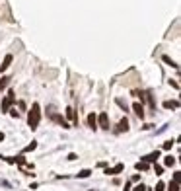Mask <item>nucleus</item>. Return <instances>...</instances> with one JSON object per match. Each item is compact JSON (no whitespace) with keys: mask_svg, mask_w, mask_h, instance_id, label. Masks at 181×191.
I'll use <instances>...</instances> for the list:
<instances>
[{"mask_svg":"<svg viewBox=\"0 0 181 191\" xmlns=\"http://www.w3.org/2000/svg\"><path fill=\"white\" fill-rule=\"evenodd\" d=\"M39 117H41V111H39V105L37 103H33L31 109H29V113H27V123H29V127L33 129H37V125H39Z\"/></svg>","mask_w":181,"mask_h":191,"instance_id":"1","label":"nucleus"},{"mask_svg":"<svg viewBox=\"0 0 181 191\" xmlns=\"http://www.w3.org/2000/svg\"><path fill=\"white\" fill-rule=\"evenodd\" d=\"M14 100H16V96H14V92H8V96L2 100V105H0V109H2V113H8L12 107V103H14Z\"/></svg>","mask_w":181,"mask_h":191,"instance_id":"2","label":"nucleus"},{"mask_svg":"<svg viewBox=\"0 0 181 191\" xmlns=\"http://www.w3.org/2000/svg\"><path fill=\"white\" fill-rule=\"evenodd\" d=\"M97 125H99L101 129L109 131V115H107V113H99V117H97Z\"/></svg>","mask_w":181,"mask_h":191,"instance_id":"3","label":"nucleus"},{"mask_svg":"<svg viewBox=\"0 0 181 191\" xmlns=\"http://www.w3.org/2000/svg\"><path fill=\"white\" fill-rule=\"evenodd\" d=\"M10 65H12V55H6L4 61H2V65H0V72H4L6 68H10Z\"/></svg>","mask_w":181,"mask_h":191,"instance_id":"4","label":"nucleus"},{"mask_svg":"<svg viewBox=\"0 0 181 191\" xmlns=\"http://www.w3.org/2000/svg\"><path fill=\"white\" fill-rule=\"evenodd\" d=\"M164 107H166V109H177V107H179V101L177 100H173V101H164Z\"/></svg>","mask_w":181,"mask_h":191,"instance_id":"5","label":"nucleus"},{"mask_svg":"<svg viewBox=\"0 0 181 191\" xmlns=\"http://www.w3.org/2000/svg\"><path fill=\"white\" fill-rule=\"evenodd\" d=\"M88 125H90V129H96V127H97V117L94 115V113H90V115H88Z\"/></svg>","mask_w":181,"mask_h":191,"instance_id":"6","label":"nucleus"},{"mask_svg":"<svg viewBox=\"0 0 181 191\" xmlns=\"http://www.w3.org/2000/svg\"><path fill=\"white\" fill-rule=\"evenodd\" d=\"M132 109H134V113L138 115L140 119L144 117V107H142V103H134V105H132Z\"/></svg>","mask_w":181,"mask_h":191,"instance_id":"7","label":"nucleus"},{"mask_svg":"<svg viewBox=\"0 0 181 191\" xmlns=\"http://www.w3.org/2000/svg\"><path fill=\"white\" fill-rule=\"evenodd\" d=\"M119 172H123V164H117L115 168L105 170V174H109V176H115V174H119Z\"/></svg>","mask_w":181,"mask_h":191,"instance_id":"8","label":"nucleus"},{"mask_svg":"<svg viewBox=\"0 0 181 191\" xmlns=\"http://www.w3.org/2000/svg\"><path fill=\"white\" fill-rule=\"evenodd\" d=\"M117 131H119V133H123V131H128V121H127V119H121V121H119Z\"/></svg>","mask_w":181,"mask_h":191,"instance_id":"9","label":"nucleus"},{"mask_svg":"<svg viewBox=\"0 0 181 191\" xmlns=\"http://www.w3.org/2000/svg\"><path fill=\"white\" fill-rule=\"evenodd\" d=\"M160 158V152L156 150V152H152V154H148V156H144V162H156Z\"/></svg>","mask_w":181,"mask_h":191,"instance_id":"10","label":"nucleus"},{"mask_svg":"<svg viewBox=\"0 0 181 191\" xmlns=\"http://www.w3.org/2000/svg\"><path fill=\"white\" fill-rule=\"evenodd\" d=\"M66 117H68V119H72L74 123H78V117H76V113H74L72 107H66Z\"/></svg>","mask_w":181,"mask_h":191,"instance_id":"11","label":"nucleus"},{"mask_svg":"<svg viewBox=\"0 0 181 191\" xmlns=\"http://www.w3.org/2000/svg\"><path fill=\"white\" fill-rule=\"evenodd\" d=\"M8 84H10V76H4V78H0V92L4 90Z\"/></svg>","mask_w":181,"mask_h":191,"instance_id":"12","label":"nucleus"},{"mask_svg":"<svg viewBox=\"0 0 181 191\" xmlns=\"http://www.w3.org/2000/svg\"><path fill=\"white\" fill-rule=\"evenodd\" d=\"M164 164H166V166H173V164H175V158L173 156H166L164 158Z\"/></svg>","mask_w":181,"mask_h":191,"instance_id":"13","label":"nucleus"},{"mask_svg":"<svg viewBox=\"0 0 181 191\" xmlns=\"http://www.w3.org/2000/svg\"><path fill=\"white\" fill-rule=\"evenodd\" d=\"M168 187H170L168 191H179V183H177V181H170V185H168Z\"/></svg>","mask_w":181,"mask_h":191,"instance_id":"14","label":"nucleus"},{"mask_svg":"<svg viewBox=\"0 0 181 191\" xmlns=\"http://www.w3.org/2000/svg\"><path fill=\"white\" fill-rule=\"evenodd\" d=\"M35 148H37V142L33 140L31 144H27V146H25V148H23V152H29V150H35Z\"/></svg>","mask_w":181,"mask_h":191,"instance_id":"15","label":"nucleus"},{"mask_svg":"<svg viewBox=\"0 0 181 191\" xmlns=\"http://www.w3.org/2000/svg\"><path fill=\"white\" fill-rule=\"evenodd\" d=\"M136 170H148V162H144V160L138 162V164H136Z\"/></svg>","mask_w":181,"mask_h":191,"instance_id":"16","label":"nucleus"},{"mask_svg":"<svg viewBox=\"0 0 181 191\" xmlns=\"http://www.w3.org/2000/svg\"><path fill=\"white\" fill-rule=\"evenodd\" d=\"M164 61H166V63H168V65H170V67H173V68H177V63H175V61H171L170 57H164Z\"/></svg>","mask_w":181,"mask_h":191,"instance_id":"17","label":"nucleus"},{"mask_svg":"<svg viewBox=\"0 0 181 191\" xmlns=\"http://www.w3.org/2000/svg\"><path fill=\"white\" fill-rule=\"evenodd\" d=\"M154 172H156V176H162V172H164V168L156 164V166H154Z\"/></svg>","mask_w":181,"mask_h":191,"instance_id":"18","label":"nucleus"},{"mask_svg":"<svg viewBox=\"0 0 181 191\" xmlns=\"http://www.w3.org/2000/svg\"><path fill=\"white\" fill-rule=\"evenodd\" d=\"M90 174H92V172H90V170H82V172H80V174H78V176H80V178H88V176H90Z\"/></svg>","mask_w":181,"mask_h":191,"instance_id":"19","label":"nucleus"},{"mask_svg":"<svg viewBox=\"0 0 181 191\" xmlns=\"http://www.w3.org/2000/svg\"><path fill=\"white\" fill-rule=\"evenodd\" d=\"M171 146H173V140H166V142H164V148H166V150H170Z\"/></svg>","mask_w":181,"mask_h":191,"instance_id":"20","label":"nucleus"},{"mask_svg":"<svg viewBox=\"0 0 181 191\" xmlns=\"http://www.w3.org/2000/svg\"><path fill=\"white\" fill-rule=\"evenodd\" d=\"M144 189H146V187H144L142 183H138V185H136V187H134V189H132V191H144Z\"/></svg>","mask_w":181,"mask_h":191,"instance_id":"21","label":"nucleus"},{"mask_svg":"<svg viewBox=\"0 0 181 191\" xmlns=\"http://www.w3.org/2000/svg\"><path fill=\"white\" fill-rule=\"evenodd\" d=\"M16 162H18V164H25V158H23V156H18V158H16Z\"/></svg>","mask_w":181,"mask_h":191,"instance_id":"22","label":"nucleus"},{"mask_svg":"<svg viewBox=\"0 0 181 191\" xmlns=\"http://www.w3.org/2000/svg\"><path fill=\"white\" fill-rule=\"evenodd\" d=\"M164 187H166V185H164V183H162V181H160V183L156 185V191H164Z\"/></svg>","mask_w":181,"mask_h":191,"instance_id":"23","label":"nucleus"},{"mask_svg":"<svg viewBox=\"0 0 181 191\" xmlns=\"http://www.w3.org/2000/svg\"><path fill=\"white\" fill-rule=\"evenodd\" d=\"M170 84H171V86H173V88H175V90H179V84H177L175 80H170Z\"/></svg>","mask_w":181,"mask_h":191,"instance_id":"24","label":"nucleus"},{"mask_svg":"<svg viewBox=\"0 0 181 191\" xmlns=\"http://www.w3.org/2000/svg\"><path fill=\"white\" fill-rule=\"evenodd\" d=\"M179 174L181 172H175V174H173V181H177V183H179Z\"/></svg>","mask_w":181,"mask_h":191,"instance_id":"25","label":"nucleus"},{"mask_svg":"<svg viewBox=\"0 0 181 191\" xmlns=\"http://www.w3.org/2000/svg\"><path fill=\"white\" fill-rule=\"evenodd\" d=\"M2 140H4V133L0 131V142H2Z\"/></svg>","mask_w":181,"mask_h":191,"instance_id":"26","label":"nucleus"}]
</instances>
